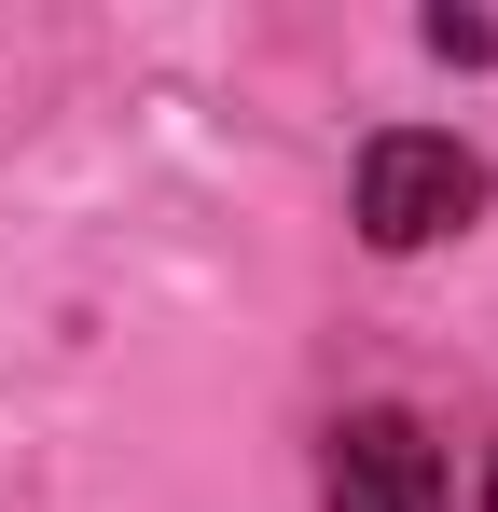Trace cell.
I'll list each match as a JSON object with an SVG mask.
<instances>
[{"label":"cell","mask_w":498,"mask_h":512,"mask_svg":"<svg viewBox=\"0 0 498 512\" xmlns=\"http://www.w3.org/2000/svg\"><path fill=\"white\" fill-rule=\"evenodd\" d=\"M485 194L498 180H485L471 139H443V125H374V139H360V180H346V222H360V250L415 263V250H443V236H471Z\"/></svg>","instance_id":"6da1fadb"},{"label":"cell","mask_w":498,"mask_h":512,"mask_svg":"<svg viewBox=\"0 0 498 512\" xmlns=\"http://www.w3.org/2000/svg\"><path fill=\"white\" fill-rule=\"evenodd\" d=\"M319 512H443V443L402 402H346L319 429Z\"/></svg>","instance_id":"7a4b0ae2"},{"label":"cell","mask_w":498,"mask_h":512,"mask_svg":"<svg viewBox=\"0 0 498 512\" xmlns=\"http://www.w3.org/2000/svg\"><path fill=\"white\" fill-rule=\"evenodd\" d=\"M415 42H429L443 70H498V14H457V0H443V14H415Z\"/></svg>","instance_id":"3957f363"},{"label":"cell","mask_w":498,"mask_h":512,"mask_svg":"<svg viewBox=\"0 0 498 512\" xmlns=\"http://www.w3.org/2000/svg\"><path fill=\"white\" fill-rule=\"evenodd\" d=\"M471 512H498V443H485V485H471Z\"/></svg>","instance_id":"277c9868"}]
</instances>
